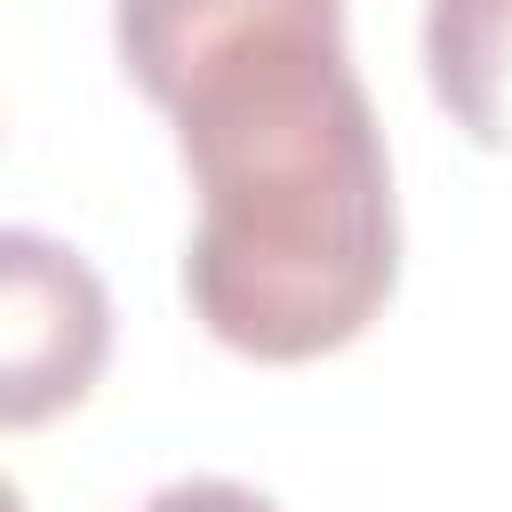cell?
<instances>
[{
  "label": "cell",
  "mask_w": 512,
  "mask_h": 512,
  "mask_svg": "<svg viewBox=\"0 0 512 512\" xmlns=\"http://www.w3.org/2000/svg\"><path fill=\"white\" fill-rule=\"evenodd\" d=\"M112 352V296L72 240L32 224L0 232V416L24 432L80 408Z\"/></svg>",
  "instance_id": "cell-2"
},
{
  "label": "cell",
  "mask_w": 512,
  "mask_h": 512,
  "mask_svg": "<svg viewBox=\"0 0 512 512\" xmlns=\"http://www.w3.org/2000/svg\"><path fill=\"white\" fill-rule=\"evenodd\" d=\"M112 40L200 192L192 320L248 360L352 344L400 280V200L344 0H112Z\"/></svg>",
  "instance_id": "cell-1"
},
{
  "label": "cell",
  "mask_w": 512,
  "mask_h": 512,
  "mask_svg": "<svg viewBox=\"0 0 512 512\" xmlns=\"http://www.w3.org/2000/svg\"><path fill=\"white\" fill-rule=\"evenodd\" d=\"M424 80L472 144L512 152V0H424Z\"/></svg>",
  "instance_id": "cell-3"
},
{
  "label": "cell",
  "mask_w": 512,
  "mask_h": 512,
  "mask_svg": "<svg viewBox=\"0 0 512 512\" xmlns=\"http://www.w3.org/2000/svg\"><path fill=\"white\" fill-rule=\"evenodd\" d=\"M136 512H280L264 488H248V480H224V472H192V480H168V488H152Z\"/></svg>",
  "instance_id": "cell-4"
}]
</instances>
